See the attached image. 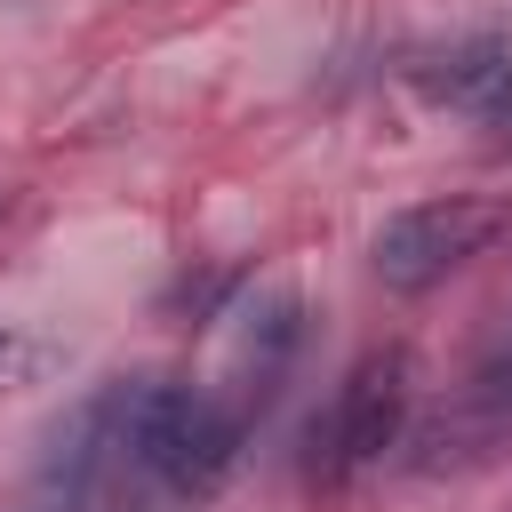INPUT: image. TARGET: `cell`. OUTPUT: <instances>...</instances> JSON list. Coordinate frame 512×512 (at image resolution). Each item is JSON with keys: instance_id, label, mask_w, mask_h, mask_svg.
Here are the masks:
<instances>
[{"instance_id": "obj_3", "label": "cell", "mask_w": 512, "mask_h": 512, "mask_svg": "<svg viewBox=\"0 0 512 512\" xmlns=\"http://www.w3.org/2000/svg\"><path fill=\"white\" fill-rule=\"evenodd\" d=\"M408 408H416V352H408V344L368 352V360L336 384L328 416H312V448H320V464H328V472H360V464H376L384 448L408 440Z\"/></svg>"}, {"instance_id": "obj_5", "label": "cell", "mask_w": 512, "mask_h": 512, "mask_svg": "<svg viewBox=\"0 0 512 512\" xmlns=\"http://www.w3.org/2000/svg\"><path fill=\"white\" fill-rule=\"evenodd\" d=\"M288 352H296V304H288V296H272V304L248 320V336H240V368L256 376V384H248V392H256V408H264L272 376L288 368Z\"/></svg>"}, {"instance_id": "obj_6", "label": "cell", "mask_w": 512, "mask_h": 512, "mask_svg": "<svg viewBox=\"0 0 512 512\" xmlns=\"http://www.w3.org/2000/svg\"><path fill=\"white\" fill-rule=\"evenodd\" d=\"M56 368H64V344L56 336H40L24 320H0V384H40Z\"/></svg>"}, {"instance_id": "obj_1", "label": "cell", "mask_w": 512, "mask_h": 512, "mask_svg": "<svg viewBox=\"0 0 512 512\" xmlns=\"http://www.w3.org/2000/svg\"><path fill=\"white\" fill-rule=\"evenodd\" d=\"M120 440L128 464L152 472L168 496H216L240 464V416L160 376H120Z\"/></svg>"}, {"instance_id": "obj_8", "label": "cell", "mask_w": 512, "mask_h": 512, "mask_svg": "<svg viewBox=\"0 0 512 512\" xmlns=\"http://www.w3.org/2000/svg\"><path fill=\"white\" fill-rule=\"evenodd\" d=\"M504 512H512V504H504Z\"/></svg>"}, {"instance_id": "obj_4", "label": "cell", "mask_w": 512, "mask_h": 512, "mask_svg": "<svg viewBox=\"0 0 512 512\" xmlns=\"http://www.w3.org/2000/svg\"><path fill=\"white\" fill-rule=\"evenodd\" d=\"M424 96L464 112V120H488V128L512 120V32H480L456 56L424 64Z\"/></svg>"}, {"instance_id": "obj_2", "label": "cell", "mask_w": 512, "mask_h": 512, "mask_svg": "<svg viewBox=\"0 0 512 512\" xmlns=\"http://www.w3.org/2000/svg\"><path fill=\"white\" fill-rule=\"evenodd\" d=\"M512 224V208L504 200H488V192H448V200H416V208H400V216H384L376 224V240H368V264H376V280L384 288H432V280H448V272H464L472 256H488V240Z\"/></svg>"}, {"instance_id": "obj_7", "label": "cell", "mask_w": 512, "mask_h": 512, "mask_svg": "<svg viewBox=\"0 0 512 512\" xmlns=\"http://www.w3.org/2000/svg\"><path fill=\"white\" fill-rule=\"evenodd\" d=\"M496 360H512V328H504V336H496Z\"/></svg>"}]
</instances>
